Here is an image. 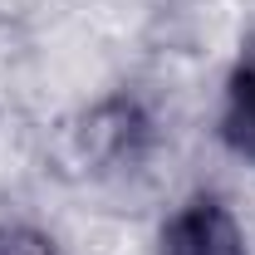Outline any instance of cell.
<instances>
[{"label": "cell", "instance_id": "cell-1", "mask_svg": "<svg viewBox=\"0 0 255 255\" xmlns=\"http://www.w3.org/2000/svg\"><path fill=\"white\" fill-rule=\"evenodd\" d=\"M157 255H251L236 216L226 211L216 196H191L177 206L162 226Z\"/></svg>", "mask_w": 255, "mask_h": 255}, {"label": "cell", "instance_id": "cell-2", "mask_svg": "<svg viewBox=\"0 0 255 255\" xmlns=\"http://www.w3.org/2000/svg\"><path fill=\"white\" fill-rule=\"evenodd\" d=\"M221 137L255 162V59H246L231 84H226V108H221Z\"/></svg>", "mask_w": 255, "mask_h": 255}, {"label": "cell", "instance_id": "cell-3", "mask_svg": "<svg viewBox=\"0 0 255 255\" xmlns=\"http://www.w3.org/2000/svg\"><path fill=\"white\" fill-rule=\"evenodd\" d=\"M0 255H54V246L30 226H0Z\"/></svg>", "mask_w": 255, "mask_h": 255}]
</instances>
